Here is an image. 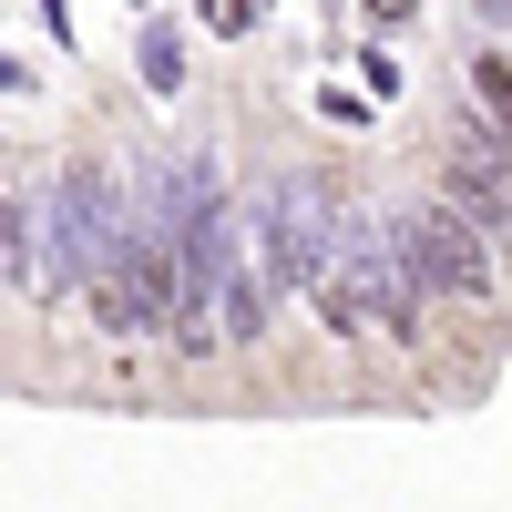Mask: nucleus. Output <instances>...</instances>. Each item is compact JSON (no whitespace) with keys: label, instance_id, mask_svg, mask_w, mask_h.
Segmentation results:
<instances>
[{"label":"nucleus","instance_id":"nucleus-1","mask_svg":"<svg viewBox=\"0 0 512 512\" xmlns=\"http://www.w3.org/2000/svg\"><path fill=\"white\" fill-rule=\"evenodd\" d=\"M308 297H318V318H328L338 338H359V328H390L400 349L420 338V287L400 277V256H390V226H369V216H338L328 277H318Z\"/></svg>","mask_w":512,"mask_h":512},{"label":"nucleus","instance_id":"nucleus-2","mask_svg":"<svg viewBox=\"0 0 512 512\" xmlns=\"http://www.w3.org/2000/svg\"><path fill=\"white\" fill-rule=\"evenodd\" d=\"M338 175H318V164H297V175H277L267 195H256V267H267L277 287H318L328 277V246H338Z\"/></svg>","mask_w":512,"mask_h":512},{"label":"nucleus","instance_id":"nucleus-3","mask_svg":"<svg viewBox=\"0 0 512 512\" xmlns=\"http://www.w3.org/2000/svg\"><path fill=\"white\" fill-rule=\"evenodd\" d=\"M123 236V195L103 164H72V175L52 185V216H41V297H82V277H103V256Z\"/></svg>","mask_w":512,"mask_h":512},{"label":"nucleus","instance_id":"nucleus-4","mask_svg":"<svg viewBox=\"0 0 512 512\" xmlns=\"http://www.w3.org/2000/svg\"><path fill=\"white\" fill-rule=\"evenodd\" d=\"M390 256H400V277L420 297H492V246L461 205H410L390 226Z\"/></svg>","mask_w":512,"mask_h":512},{"label":"nucleus","instance_id":"nucleus-5","mask_svg":"<svg viewBox=\"0 0 512 512\" xmlns=\"http://www.w3.org/2000/svg\"><path fill=\"white\" fill-rule=\"evenodd\" d=\"M246 338H267V267L226 236L216 246V349H246Z\"/></svg>","mask_w":512,"mask_h":512},{"label":"nucleus","instance_id":"nucleus-6","mask_svg":"<svg viewBox=\"0 0 512 512\" xmlns=\"http://www.w3.org/2000/svg\"><path fill=\"white\" fill-rule=\"evenodd\" d=\"M451 205L472 226H502V144H492V123H461L451 134Z\"/></svg>","mask_w":512,"mask_h":512},{"label":"nucleus","instance_id":"nucleus-7","mask_svg":"<svg viewBox=\"0 0 512 512\" xmlns=\"http://www.w3.org/2000/svg\"><path fill=\"white\" fill-rule=\"evenodd\" d=\"M41 267V216H31V195L0 175V287H31Z\"/></svg>","mask_w":512,"mask_h":512},{"label":"nucleus","instance_id":"nucleus-8","mask_svg":"<svg viewBox=\"0 0 512 512\" xmlns=\"http://www.w3.org/2000/svg\"><path fill=\"white\" fill-rule=\"evenodd\" d=\"M144 82H154V93H175V82H185V52H175V31H144Z\"/></svg>","mask_w":512,"mask_h":512},{"label":"nucleus","instance_id":"nucleus-9","mask_svg":"<svg viewBox=\"0 0 512 512\" xmlns=\"http://www.w3.org/2000/svg\"><path fill=\"white\" fill-rule=\"evenodd\" d=\"M472 82H482V123H502V113H512V72H502V52H482Z\"/></svg>","mask_w":512,"mask_h":512},{"label":"nucleus","instance_id":"nucleus-10","mask_svg":"<svg viewBox=\"0 0 512 512\" xmlns=\"http://www.w3.org/2000/svg\"><path fill=\"white\" fill-rule=\"evenodd\" d=\"M205 31H256V11L246 0H205Z\"/></svg>","mask_w":512,"mask_h":512}]
</instances>
